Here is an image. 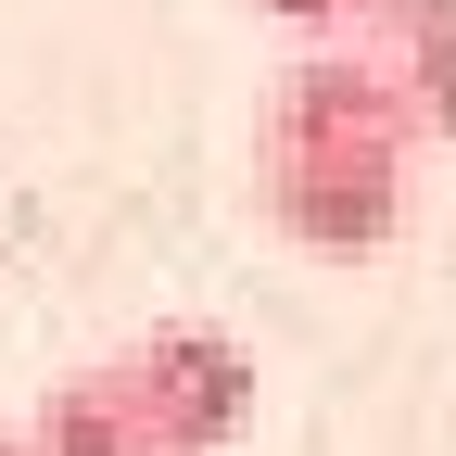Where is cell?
Here are the masks:
<instances>
[{
  "label": "cell",
  "instance_id": "277c9868",
  "mask_svg": "<svg viewBox=\"0 0 456 456\" xmlns=\"http://www.w3.org/2000/svg\"><path fill=\"white\" fill-rule=\"evenodd\" d=\"M26 456H152V431H140L114 368H64L38 393V419H26Z\"/></svg>",
  "mask_w": 456,
  "mask_h": 456
},
{
  "label": "cell",
  "instance_id": "8992f818",
  "mask_svg": "<svg viewBox=\"0 0 456 456\" xmlns=\"http://www.w3.org/2000/svg\"><path fill=\"white\" fill-rule=\"evenodd\" d=\"M0 456H26V431H0Z\"/></svg>",
  "mask_w": 456,
  "mask_h": 456
},
{
  "label": "cell",
  "instance_id": "3957f363",
  "mask_svg": "<svg viewBox=\"0 0 456 456\" xmlns=\"http://www.w3.org/2000/svg\"><path fill=\"white\" fill-rule=\"evenodd\" d=\"M342 51L406 102L419 152L456 140V0H355V26H342Z\"/></svg>",
  "mask_w": 456,
  "mask_h": 456
},
{
  "label": "cell",
  "instance_id": "7a4b0ae2",
  "mask_svg": "<svg viewBox=\"0 0 456 456\" xmlns=\"http://www.w3.org/2000/svg\"><path fill=\"white\" fill-rule=\"evenodd\" d=\"M102 368L127 380L152 456H228L241 419H254V355L228 330H203V317H165V330L127 342V355H102Z\"/></svg>",
  "mask_w": 456,
  "mask_h": 456
},
{
  "label": "cell",
  "instance_id": "6da1fadb",
  "mask_svg": "<svg viewBox=\"0 0 456 456\" xmlns=\"http://www.w3.org/2000/svg\"><path fill=\"white\" fill-rule=\"evenodd\" d=\"M406 165H419V127L342 38L292 51L266 89V127H254V178H266V216L292 228L305 254L355 266L406 228Z\"/></svg>",
  "mask_w": 456,
  "mask_h": 456
},
{
  "label": "cell",
  "instance_id": "5b68a950",
  "mask_svg": "<svg viewBox=\"0 0 456 456\" xmlns=\"http://www.w3.org/2000/svg\"><path fill=\"white\" fill-rule=\"evenodd\" d=\"M254 13H279V26H305V38H342V26H355V0H254Z\"/></svg>",
  "mask_w": 456,
  "mask_h": 456
}]
</instances>
